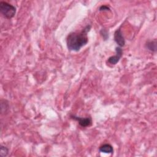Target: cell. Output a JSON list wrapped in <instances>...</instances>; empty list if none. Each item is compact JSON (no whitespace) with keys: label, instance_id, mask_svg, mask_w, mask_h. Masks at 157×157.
Masks as SVG:
<instances>
[{"label":"cell","instance_id":"obj_8","mask_svg":"<svg viewBox=\"0 0 157 157\" xmlns=\"http://www.w3.org/2000/svg\"><path fill=\"white\" fill-rule=\"evenodd\" d=\"M9 153V150L7 149V147L3 146V145H1V149H0V156L2 157H4L8 155Z\"/></svg>","mask_w":157,"mask_h":157},{"label":"cell","instance_id":"obj_2","mask_svg":"<svg viewBox=\"0 0 157 157\" xmlns=\"http://www.w3.org/2000/svg\"><path fill=\"white\" fill-rule=\"evenodd\" d=\"M0 11L4 17H5L6 18L10 19L15 15L16 12V8L8 2L1 1Z\"/></svg>","mask_w":157,"mask_h":157},{"label":"cell","instance_id":"obj_7","mask_svg":"<svg viewBox=\"0 0 157 157\" xmlns=\"http://www.w3.org/2000/svg\"><path fill=\"white\" fill-rule=\"evenodd\" d=\"M146 47L147 48L151 50V51H156V40L154 41H150L148 42L146 44Z\"/></svg>","mask_w":157,"mask_h":157},{"label":"cell","instance_id":"obj_6","mask_svg":"<svg viewBox=\"0 0 157 157\" xmlns=\"http://www.w3.org/2000/svg\"><path fill=\"white\" fill-rule=\"evenodd\" d=\"M99 151L102 153H112L113 151V147L111 145L105 144L101 146L99 148Z\"/></svg>","mask_w":157,"mask_h":157},{"label":"cell","instance_id":"obj_1","mask_svg":"<svg viewBox=\"0 0 157 157\" xmlns=\"http://www.w3.org/2000/svg\"><path fill=\"white\" fill-rule=\"evenodd\" d=\"M90 25L86 26L82 31L70 33L67 37V46L69 50L77 52L88 41L87 33L90 31Z\"/></svg>","mask_w":157,"mask_h":157},{"label":"cell","instance_id":"obj_9","mask_svg":"<svg viewBox=\"0 0 157 157\" xmlns=\"http://www.w3.org/2000/svg\"><path fill=\"white\" fill-rule=\"evenodd\" d=\"M99 10H110V9H109L107 6H102L99 8Z\"/></svg>","mask_w":157,"mask_h":157},{"label":"cell","instance_id":"obj_5","mask_svg":"<svg viewBox=\"0 0 157 157\" xmlns=\"http://www.w3.org/2000/svg\"><path fill=\"white\" fill-rule=\"evenodd\" d=\"M114 40L116 42V43L120 46L123 47L124 45L125 40L124 39V37L123 36L122 33L120 30V29H117L115 33H114Z\"/></svg>","mask_w":157,"mask_h":157},{"label":"cell","instance_id":"obj_4","mask_svg":"<svg viewBox=\"0 0 157 157\" xmlns=\"http://www.w3.org/2000/svg\"><path fill=\"white\" fill-rule=\"evenodd\" d=\"M116 55L110 56L108 59V63L111 64H116L120 60V58L122 56V50L120 47L116 48Z\"/></svg>","mask_w":157,"mask_h":157},{"label":"cell","instance_id":"obj_3","mask_svg":"<svg viewBox=\"0 0 157 157\" xmlns=\"http://www.w3.org/2000/svg\"><path fill=\"white\" fill-rule=\"evenodd\" d=\"M71 117L78 121L79 124L82 126V127H87L89 126L91 124L92 120L90 117H86V118H82V117H75L74 115L71 116Z\"/></svg>","mask_w":157,"mask_h":157}]
</instances>
